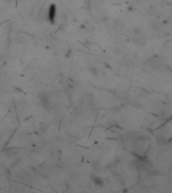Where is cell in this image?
<instances>
[{"label":"cell","instance_id":"1","mask_svg":"<svg viewBox=\"0 0 172 193\" xmlns=\"http://www.w3.org/2000/svg\"><path fill=\"white\" fill-rule=\"evenodd\" d=\"M55 6L52 5L51 7V9H49V10H48V15H49V18H51V20L54 19V17H55Z\"/></svg>","mask_w":172,"mask_h":193}]
</instances>
